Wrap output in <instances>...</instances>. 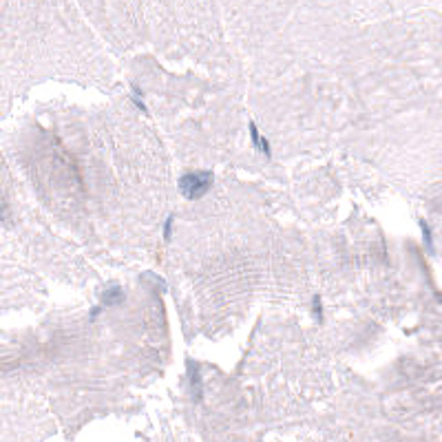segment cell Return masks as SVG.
<instances>
[{
  "instance_id": "277c9868",
  "label": "cell",
  "mask_w": 442,
  "mask_h": 442,
  "mask_svg": "<svg viewBox=\"0 0 442 442\" xmlns=\"http://www.w3.org/2000/svg\"><path fill=\"white\" fill-rule=\"evenodd\" d=\"M323 312V305H321V296H314V314L318 316Z\"/></svg>"
},
{
  "instance_id": "7a4b0ae2",
  "label": "cell",
  "mask_w": 442,
  "mask_h": 442,
  "mask_svg": "<svg viewBox=\"0 0 442 442\" xmlns=\"http://www.w3.org/2000/svg\"><path fill=\"white\" fill-rule=\"evenodd\" d=\"M250 137H252V144L256 148L261 150L263 155H268V157H272V148H270V142H268L266 137H261L259 128H256L254 122H250Z\"/></svg>"
},
{
  "instance_id": "3957f363",
  "label": "cell",
  "mask_w": 442,
  "mask_h": 442,
  "mask_svg": "<svg viewBox=\"0 0 442 442\" xmlns=\"http://www.w3.org/2000/svg\"><path fill=\"white\" fill-rule=\"evenodd\" d=\"M172 221H175V217H168V219H166V226H164V239H166V241H170V234H172Z\"/></svg>"
},
{
  "instance_id": "6da1fadb",
  "label": "cell",
  "mask_w": 442,
  "mask_h": 442,
  "mask_svg": "<svg viewBox=\"0 0 442 442\" xmlns=\"http://www.w3.org/2000/svg\"><path fill=\"white\" fill-rule=\"evenodd\" d=\"M212 186V172L208 170H197V172H186L179 177V190L186 199H199Z\"/></svg>"
},
{
  "instance_id": "5b68a950",
  "label": "cell",
  "mask_w": 442,
  "mask_h": 442,
  "mask_svg": "<svg viewBox=\"0 0 442 442\" xmlns=\"http://www.w3.org/2000/svg\"><path fill=\"white\" fill-rule=\"evenodd\" d=\"M3 217H5V206L0 204V219H3Z\"/></svg>"
}]
</instances>
